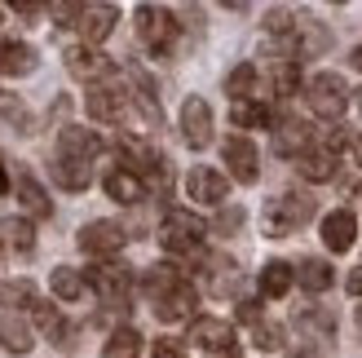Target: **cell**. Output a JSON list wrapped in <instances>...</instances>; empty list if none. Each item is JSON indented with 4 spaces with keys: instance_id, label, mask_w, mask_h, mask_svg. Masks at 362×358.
Here are the masks:
<instances>
[{
    "instance_id": "6da1fadb",
    "label": "cell",
    "mask_w": 362,
    "mask_h": 358,
    "mask_svg": "<svg viewBox=\"0 0 362 358\" xmlns=\"http://www.w3.org/2000/svg\"><path fill=\"white\" fill-rule=\"evenodd\" d=\"M314 212H318L314 195L287 190V195H279V200H269V204H265L261 226H265V235H269V239H287V235H296L305 221H314Z\"/></svg>"
},
{
    "instance_id": "7a4b0ae2",
    "label": "cell",
    "mask_w": 362,
    "mask_h": 358,
    "mask_svg": "<svg viewBox=\"0 0 362 358\" xmlns=\"http://www.w3.org/2000/svg\"><path fill=\"white\" fill-rule=\"evenodd\" d=\"M204 239H208V221L204 217H194V212H186V208H168L164 212L159 243H164L173 257H199L204 253Z\"/></svg>"
},
{
    "instance_id": "3957f363",
    "label": "cell",
    "mask_w": 362,
    "mask_h": 358,
    "mask_svg": "<svg viewBox=\"0 0 362 358\" xmlns=\"http://www.w3.org/2000/svg\"><path fill=\"white\" fill-rule=\"evenodd\" d=\"M137 40L146 45L155 58H164V53H173V45H177V13L173 9H164V5H137Z\"/></svg>"
},
{
    "instance_id": "277c9868",
    "label": "cell",
    "mask_w": 362,
    "mask_h": 358,
    "mask_svg": "<svg viewBox=\"0 0 362 358\" xmlns=\"http://www.w3.org/2000/svg\"><path fill=\"white\" fill-rule=\"evenodd\" d=\"M305 102L318 120H345L349 111V84L336 76V71H318V76L305 84Z\"/></svg>"
},
{
    "instance_id": "5b68a950",
    "label": "cell",
    "mask_w": 362,
    "mask_h": 358,
    "mask_svg": "<svg viewBox=\"0 0 362 358\" xmlns=\"http://www.w3.org/2000/svg\"><path fill=\"white\" fill-rule=\"evenodd\" d=\"M88 288H93L106 306H115L124 310L129 306V292H133V270L129 265H119V261H98V265H88Z\"/></svg>"
},
{
    "instance_id": "8992f818",
    "label": "cell",
    "mask_w": 362,
    "mask_h": 358,
    "mask_svg": "<svg viewBox=\"0 0 362 358\" xmlns=\"http://www.w3.org/2000/svg\"><path fill=\"white\" fill-rule=\"evenodd\" d=\"M119 159H124V168L133 177H141V182H164L168 186V159L155 146H146L141 137H119Z\"/></svg>"
},
{
    "instance_id": "52a82bcc",
    "label": "cell",
    "mask_w": 362,
    "mask_h": 358,
    "mask_svg": "<svg viewBox=\"0 0 362 358\" xmlns=\"http://www.w3.org/2000/svg\"><path fill=\"white\" fill-rule=\"evenodd\" d=\"M76 243L84 248L88 257H115L119 248L129 243V230H124L119 221H88L76 235Z\"/></svg>"
},
{
    "instance_id": "ba28073f",
    "label": "cell",
    "mask_w": 362,
    "mask_h": 358,
    "mask_svg": "<svg viewBox=\"0 0 362 358\" xmlns=\"http://www.w3.org/2000/svg\"><path fill=\"white\" fill-rule=\"evenodd\" d=\"M181 142L190 151H204L212 142V106L204 98H186V106H181Z\"/></svg>"
},
{
    "instance_id": "9c48e42d",
    "label": "cell",
    "mask_w": 362,
    "mask_h": 358,
    "mask_svg": "<svg viewBox=\"0 0 362 358\" xmlns=\"http://www.w3.org/2000/svg\"><path fill=\"white\" fill-rule=\"evenodd\" d=\"M221 155H226V168H230V177L234 182H243V186H252L261 177V155H257V146L239 133V137H226V146H221Z\"/></svg>"
},
{
    "instance_id": "30bf717a",
    "label": "cell",
    "mask_w": 362,
    "mask_h": 358,
    "mask_svg": "<svg viewBox=\"0 0 362 358\" xmlns=\"http://www.w3.org/2000/svg\"><path fill=\"white\" fill-rule=\"evenodd\" d=\"M62 58H66V71H71V76H76V80H88V84H93V80H106V76L115 71V62L106 58L102 49H93V45H71Z\"/></svg>"
},
{
    "instance_id": "8fae6325",
    "label": "cell",
    "mask_w": 362,
    "mask_h": 358,
    "mask_svg": "<svg viewBox=\"0 0 362 358\" xmlns=\"http://www.w3.org/2000/svg\"><path fill=\"white\" fill-rule=\"evenodd\" d=\"M84 106L98 124H119L129 115V93H124L119 84H93V93L84 98Z\"/></svg>"
},
{
    "instance_id": "7c38bea8",
    "label": "cell",
    "mask_w": 362,
    "mask_h": 358,
    "mask_svg": "<svg viewBox=\"0 0 362 358\" xmlns=\"http://www.w3.org/2000/svg\"><path fill=\"white\" fill-rule=\"evenodd\" d=\"M186 195H190V200H199V204H226L230 200V177L216 173V168H208V164H199L186 177Z\"/></svg>"
},
{
    "instance_id": "4fadbf2b",
    "label": "cell",
    "mask_w": 362,
    "mask_h": 358,
    "mask_svg": "<svg viewBox=\"0 0 362 358\" xmlns=\"http://www.w3.org/2000/svg\"><path fill=\"white\" fill-rule=\"evenodd\" d=\"M190 345L208 350V354H226V350H234V328L226 318H194L190 323Z\"/></svg>"
},
{
    "instance_id": "5bb4252c",
    "label": "cell",
    "mask_w": 362,
    "mask_h": 358,
    "mask_svg": "<svg viewBox=\"0 0 362 358\" xmlns=\"http://www.w3.org/2000/svg\"><path fill=\"white\" fill-rule=\"evenodd\" d=\"M310 142H314V129L305 120H283L279 129H274V155L305 159V155H310Z\"/></svg>"
},
{
    "instance_id": "9a60e30c",
    "label": "cell",
    "mask_w": 362,
    "mask_h": 358,
    "mask_svg": "<svg viewBox=\"0 0 362 358\" xmlns=\"http://www.w3.org/2000/svg\"><path fill=\"white\" fill-rule=\"evenodd\" d=\"M115 23H119V9L115 5H84V13H80V31H84V45H102L106 35L115 31Z\"/></svg>"
},
{
    "instance_id": "2e32d148",
    "label": "cell",
    "mask_w": 362,
    "mask_h": 358,
    "mask_svg": "<svg viewBox=\"0 0 362 358\" xmlns=\"http://www.w3.org/2000/svg\"><path fill=\"white\" fill-rule=\"evenodd\" d=\"M354 235H358V221H354V212L349 208H336L322 217V243L332 248V253H349L354 248Z\"/></svg>"
},
{
    "instance_id": "e0dca14e",
    "label": "cell",
    "mask_w": 362,
    "mask_h": 358,
    "mask_svg": "<svg viewBox=\"0 0 362 358\" xmlns=\"http://www.w3.org/2000/svg\"><path fill=\"white\" fill-rule=\"evenodd\" d=\"M194 306H199V292L190 288V283H181L177 292H168L164 301H155V314H159V323H181V318L194 323Z\"/></svg>"
},
{
    "instance_id": "ac0fdd59",
    "label": "cell",
    "mask_w": 362,
    "mask_h": 358,
    "mask_svg": "<svg viewBox=\"0 0 362 358\" xmlns=\"http://www.w3.org/2000/svg\"><path fill=\"white\" fill-rule=\"evenodd\" d=\"M102 190L111 195L115 204H141V200H146V182L133 177L129 168H111V173L102 177Z\"/></svg>"
},
{
    "instance_id": "d6986e66",
    "label": "cell",
    "mask_w": 362,
    "mask_h": 358,
    "mask_svg": "<svg viewBox=\"0 0 362 358\" xmlns=\"http://www.w3.org/2000/svg\"><path fill=\"white\" fill-rule=\"evenodd\" d=\"M58 155H71V159H88L93 164V155H102V137L93 129H62L58 133Z\"/></svg>"
},
{
    "instance_id": "ffe728a7",
    "label": "cell",
    "mask_w": 362,
    "mask_h": 358,
    "mask_svg": "<svg viewBox=\"0 0 362 358\" xmlns=\"http://www.w3.org/2000/svg\"><path fill=\"white\" fill-rule=\"evenodd\" d=\"M49 173L62 190H88V182H93V164L88 159H71V155H58L49 164Z\"/></svg>"
},
{
    "instance_id": "44dd1931",
    "label": "cell",
    "mask_w": 362,
    "mask_h": 358,
    "mask_svg": "<svg viewBox=\"0 0 362 358\" xmlns=\"http://www.w3.org/2000/svg\"><path fill=\"white\" fill-rule=\"evenodd\" d=\"M13 190H18V204H23V208L31 212V217H53V204H49V195H45V186L35 182L31 173H18Z\"/></svg>"
},
{
    "instance_id": "7402d4cb",
    "label": "cell",
    "mask_w": 362,
    "mask_h": 358,
    "mask_svg": "<svg viewBox=\"0 0 362 358\" xmlns=\"http://www.w3.org/2000/svg\"><path fill=\"white\" fill-rule=\"evenodd\" d=\"M129 76H133V84H137V106H141V115H146L151 124H159V120H164V111H159V88H155V80L146 76V67H129Z\"/></svg>"
},
{
    "instance_id": "603a6c76",
    "label": "cell",
    "mask_w": 362,
    "mask_h": 358,
    "mask_svg": "<svg viewBox=\"0 0 362 358\" xmlns=\"http://www.w3.org/2000/svg\"><path fill=\"white\" fill-rule=\"evenodd\" d=\"M35 71V49L23 40H5L0 45V76H27Z\"/></svg>"
},
{
    "instance_id": "cb8c5ba5",
    "label": "cell",
    "mask_w": 362,
    "mask_h": 358,
    "mask_svg": "<svg viewBox=\"0 0 362 358\" xmlns=\"http://www.w3.org/2000/svg\"><path fill=\"white\" fill-rule=\"evenodd\" d=\"M296 279H300L305 292H327L332 283H336V270H332L322 257H305V261L296 265Z\"/></svg>"
},
{
    "instance_id": "d4e9b609",
    "label": "cell",
    "mask_w": 362,
    "mask_h": 358,
    "mask_svg": "<svg viewBox=\"0 0 362 358\" xmlns=\"http://www.w3.org/2000/svg\"><path fill=\"white\" fill-rule=\"evenodd\" d=\"M141 283H146V292H151V301H164L168 292H177L181 283H190V279L181 275L177 265H151V270H146V279H141Z\"/></svg>"
},
{
    "instance_id": "484cf974",
    "label": "cell",
    "mask_w": 362,
    "mask_h": 358,
    "mask_svg": "<svg viewBox=\"0 0 362 358\" xmlns=\"http://www.w3.org/2000/svg\"><path fill=\"white\" fill-rule=\"evenodd\" d=\"M49 288H53V296H58V301H80L84 288H88V279L80 270H71V265H58V270L49 275Z\"/></svg>"
},
{
    "instance_id": "4316f807",
    "label": "cell",
    "mask_w": 362,
    "mask_h": 358,
    "mask_svg": "<svg viewBox=\"0 0 362 358\" xmlns=\"http://www.w3.org/2000/svg\"><path fill=\"white\" fill-rule=\"evenodd\" d=\"M0 235H5V243L13 248L18 257H31L35 253V230H31L27 217H9L5 226H0Z\"/></svg>"
},
{
    "instance_id": "83f0119b",
    "label": "cell",
    "mask_w": 362,
    "mask_h": 358,
    "mask_svg": "<svg viewBox=\"0 0 362 358\" xmlns=\"http://www.w3.org/2000/svg\"><path fill=\"white\" fill-rule=\"evenodd\" d=\"M296 168H300L305 182H332V177H336V155H332L327 146H322V151H310Z\"/></svg>"
},
{
    "instance_id": "f1b7e54d",
    "label": "cell",
    "mask_w": 362,
    "mask_h": 358,
    "mask_svg": "<svg viewBox=\"0 0 362 358\" xmlns=\"http://www.w3.org/2000/svg\"><path fill=\"white\" fill-rule=\"evenodd\" d=\"M226 93H230V102H252V93H257V67L252 62H239L226 76Z\"/></svg>"
},
{
    "instance_id": "f546056e",
    "label": "cell",
    "mask_w": 362,
    "mask_h": 358,
    "mask_svg": "<svg viewBox=\"0 0 362 358\" xmlns=\"http://www.w3.org/2000/svg\"><path fill=\"white\" fill-rule=\"evenodd\" d=\"M292 279H296V270H292L287 261H269L265 270H261V292L279 301V296H287V288H292Z\"/></svg>"
},
{
    "instance_id": "4dcf8cb0",
    "label": "cell",
    "mask_w": 362,
    "mask_h": 358,
    "mask_svg": "<svg viewBox=\"0 0 362 358\" xmlns=\"http://www.w3.org/2000/svg\"><path fill=\"white\" fill-rule=\"evenodd\" d=\"M137 354H141V332L133 328H115L102 345V358H137Z\"/></svg>"
},
{
    "instance_id": "1f68e13d",
    "label": "cell",
    "mask_w": 362,
    "mask_h": 358,
    "mask_svg": "<svg viewBox=\"0 0 362 358\" xmlns=\"http://www.w3.org/2000/svg\"><path fill=\"white\" fill-rule=\"evenodd\" d=\"M0 345L5 350H13V354H27L35 341H31V328L23 323V318H13V314H5L0 318Z\"/></svg>"
},
{
    "instance_id": "d6a6232c",
    "label": "cell",
    "mask_w": 362,
    "mask_h": 358,
    "mask_svg": "<svg viewBox=\"0 0 362 358\" xmlns=\"http://www.w3.org/2000/svg\"><path fill=\"white\" fill-rule=\"evenodd\" d=\"M230 120H234V129H265L269 106H261V102H230Z\"/></svg>"
},
{
    "instance_id": "836d02e7",
    "label": "cell",
    "mask_w": 362,
    "mask_h": 358,
    "mask_svg": "<svg viewBox=\"0 0 362 358\" xmlns=\"http://www.w3.org/2000/svg\"><path fill=\"white\" fill-rule=\"evenodd\" d=\"M296 328H305V332H318V341H332V332H336V318H332L327 310H318V306H305V310L296 314Z\"/></svg>"
},
{
    "instance_id": "e575fe53",
    "label": "cell",
    "mask_w": 362,
    "mask_h": 358,
    "mask_svg": "<svg viewBox=\"0 0 362 358\" xmlns=\"http://www.w3.org/2000/svg\"><path fill=\"white\" fill-rule=\"evenodd\" d=\"M269 84H274V93H279V98H292L296 88H300V67H296L292 58H283L274 71H269Z\"/></svg>"
},
{
    "instance_id": "d590c367",
    "label": "cell",
    "mask_w": 362,
    "mask_h": 358,
    "mask_svg": "<svg viewBox=\"0 0 362 358\" xmlns=\"http://www.w3.org/2000/svg\"><path fill=\"white\" fill-rule=\"evenodd\" d=\"M0 306L13 310V306H35V288L27 279H9V283H0Z\"/></svg>"
},
{
    "instance_id": "8d00e7d4",
    "label": "cell",
    "mask_w": 362,
    "mask_h": 358,
    "mask_svg": "<svg viewBox=\"0 0 362 358\" xmlns=\"http://www.w3.org/2000/svg\"><path fill=\"white\" fill-rule=\"evenodd\" d=\"M234 283H239L234 261H221V257H216V261H212V283H208V288H212L216 296H226V292H234Z\"/></svg>"
},
{
    "instance_id": "74e56055",
    "label": "cell",
    "mask_w": 362,
    "mask_h": 358,
    "mask_svg": "<svg viewBox=\"0 0 362 358\" xmlns=\"http://www.w3.org/2000/svg\"><path fill=\"white\" fill-rule=\"evenodd\" d=\"M252 345L265 350V354L283 350V328H279V323H257V328H252Z\"/></svg>"
},
{
    "instance_id": "f35d334b",
    "label": "cell",
    "mask_w": 362,
    "mask_h": 358,
    "mask_svg": "<svg viewBox=\"0 0 362 358\" xmlns=\"http://www.w3.org/2000/svg\"><path fill=\"white\" fill-rule=\"evenodd\" d=\"M80 13H84V5H53L58 27H80Z\"/></svg>"
},
{
    "instance_id": "ab89813d",
    "label": "cell",
    "mask_w": 362,
    "mask_h": 358,
    "mask_svg": "<svg viewBox=\"0 0 362 358\" xmlns=\"http://www.w3.org/2000/svg\"><path fill=\"white\" fill-rule=\"evenodd\" d=\"M0 111H5L9 120H18V124H23V129H31V115H27V106H23V102H13V98H5V102H0Z\"/></svg>"
},
{
    "instance_id": "60d3db41",
    "label": "cell",
    "mask_w": 362,
    "mask_h": 358,
    "mask_svg": "<svg viewBox=\"0 0 362 358\" xmlns=\"http://www.w3.org/2000/svg\"><path fill=\"white\" fill-rule=\"evenodd\" d=\"M151 358H186V350H181L177 341H168V336H164V341H155V354Z\"/></svg>"
},
{
    "instance_id": "b9f144b4",
    "label": "cell",
    "mask_w": 362,
    "mask_h": 358,
    "mask_svg": "<svg viewBox=\"0 0 362 358\" xmlns=\"http://www.w3.org/2000/svg\"><path fill=\"white\" fill-rule=\"evenodd\" d=\"M239 226H243V212H239V208L221 212V221H216V230H239Z\"/></svg>"
},
{
    "instance_id": "7bdbcfd3",
    "label": "cell",
    "mask_w": 362,
    "mask_h": 358,
    "mask_svg": "<svg viewBox=\"0 0 362 358\" xmlns=\"http://www.w3.org/2000/svg\"><path fill=\"white\" fill-rule=\"evenodd\" d=\"M345 288H349L354 296H362V265H354V270H349V279H345Z\"/></svg>"
},
{
    "instance_id": "ee69618b",
    "label": "cell",
    "mask_w": 362,
    "mask_h": 358,
    "mask_svg": "<svg viewBox=\"0 0 362 358\" xmlns=\"http://www.w3.org/2000/svg\"><path fill=\"white\" fill-rule=\"evenodd\" d=\"M9 190V173H5V164H0V195Z\"/></svg>"
},
{
    "instance_id": "f6af8a7d",
    "label": "cell",
    "mask_w": 362,
    "mask_h": 358,
    "mask_svg": "<svg viewBox=\"0 0 362 358\" xmlns=\"http://www.w3.org/2000/svg\"><path fill=\"white\" fill-rule=\"evenodd\" d=\"M354 159H358V164H362V137L354 142Z\"/></svg>"
},
{
    "instance_id": "bcb514c9",
    "label": "cell",
    "mask_w": 362,
    "mask_h": 358,
    "mask_svg": "<svg viewBox=\"0 0 362 358\" xmlns=\"http://www.w3.org/2000/svg\"><path fill=\"white\" fill-rule=\"evenodd\" d=\"M354 67H358V71H362V45H358V49H354Z\"/></svg>"
},
{
    "instance_id": "7dc6e473",
    "label": "cell",
    "mask_w": 362,
    "mask_h": 358,
    "mask_svg": "<svg viewBox=\"0 0 362 358\" xmlns=\"http://www.w3.org/2000/svg\"><path fill=\"white\" fill-rule=\"evenodd\" d=\"M212 358H239V350H226V354H212Z\"/></svg>"
},
{
    "instance_id": "c3c4849f",
    "label": "cell",
    "mask_w": 362,
    "mask_h": 358,
    "mask_svg": "<svg viewBox=\"0 0 362 358\" xmlns=\"http://www.w3.org/2000/svg\"><path fill=\"white\" fill-rule=\"evenodd\" d=\"M358 328H362V310H358Z\"/></svg>"
},
{
    "instance_id": "681fc988",
    "label": "cell",
    "mask_w": 362,
    "mask_h": 358,
    "mask_svg": "<svg viewBox=\"0 0 362 358\" xmlns=\"http://www.w3.org/2000/svg\"><path fill=\"white\" fill-rule=\"evenodd\" d=\"M358 200H362V186H358Z\"/></svg>"
},
{
    "instance_id": "f907efd6",
    "label": "cell",
    "mask_w": 362,
    "mask_h": 358,
    "mask_svg": "<svg viewBox=\"0 0 362 358\" xmlns=\"http://www.w3.org/2000/svg\"><path fill=\"white\" fill-rule=\"evenodd\" d=\"M296 358H310V354H296Z\"/></svg>"
}]
</instances>
